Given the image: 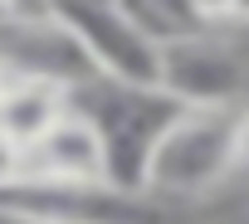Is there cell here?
<instances>
[{
	"label": "cell",
	"mask_w": 249,
	"mask_h": 224,
	"mask_svg": "<svg viewBox=\"0 0 249 224\" xmlns=\"http://www.w3.org/2000/svg\"><path fill=\"white\" fill-rule=\"evenodd\" d=\"M54 25L78 44L88 59L93 78L107 88L127 93H157L161 97V68H166V44L142 30L117 0H59Z\"/></svg>",
	"instance_id": "2"
},
{
	"label": "cell",
	"mask_w": 249,
	"mask_h": 224,
	"mask_svg": "<svg viewBox=\"0 0 249 224\" xmlns=\"http://www.w3.org/2000/svg\"><path fill=\"white\" fill-rule=\"evenodd\" d=\"M30 171H35V151L0 127V185H15V180H25Z\"/></svg>",
	"instance_id": "8"
},
{
	"label": "cell",
	"mask_w": 249,
	"mask_h": 224,
	"mask_svg": "<svg viewBox=\"0 0 249 224\" xmlns=\"http://www.w3.org/2000/svg\"><path fill=\"white\" fill-rule=\"evenodd\" d=\"M0 25H5V10H0Z\"/></svg>",
	"instance_id": "14"
},
{
	"label": "cell",
	"mask_w": 249,
	"mask_h": 224,
	"mask_svg": "<svg viewBox=\"0 0 249 224\" xmlns=\"http://www.w3.org/2000/svg\"><path fill=\"white\" fill-rule=\"evenodd\" d=\"M230 25H249V0H234V20Z\"/></svg>",
	"instance_id": "12"
},
{
	"label": "cell",
	"mask_w": 249,
	"mask_h": 224,
	"mask_svg": "<svg viewBox=\"0 0 249 224\" xmlns=\"http://www.w3.org/2000/svg\"><path fill=\"white\" fill-rule=\"evenodd\" d=\"M0 219L10 224H157L152 195L112 180H64L30 171L15 185H0Z\"/></svg>",
	"instance_id": "3"
},
{
	"label": "cell",
	"mask_w": 249,
	"mask_h": 224,
	"mask_svg": "<svg viewBox=\"0 0 249 224\" xmlns=\"http://www.w3.org/2000/svg\"><path fill=\"white\" fill-rule=\"evenodd\" d=\"M117 5L127 10L142 30H152L161 44H166V39H176V34H196V30H200L186 0H117Z\"/></svg>",
	"instance_id": "7"
},
{
	"label": "cell",
	"mask_w": 249,
	"mask_h": 224,
	"mask_svg": "<svg viewBox=\"0 0 249 224\" xmlns=\"http://www.w3.org/2000/svg\"><path fill=\"white\" fill-rule=\"evenodd\" d=\"M186 5H191L200 30H220V25L234 20V0H186Z\"/></svg>",
	"instance_id": "10"
},
{
	"label": "cell",
	"mask_w": 249,
	"mask_h": 224,
	"mask_svg": "<svg viewBox=\"0 0 249 224\" xmlns=\"http://www.w3.org/2000/svg\"><path fill=\"white\" fill-rule=\"evenodd\" d=\"M15 73H20V68H15V64L5 59V54H0V97L10 93V83H15Z\"/></svg>",
	"instance_id": "11"
},
{
	"label": "cell",
	"mask_w": 249,
	"mask_h": 224,
	"mask_svg": "<svg viewBox=\"0 0 249 224\" xmlns=\"http://www.w3.org/2000/svg\"><path fill=\"white\" fill-rule=\"evenodd\" d=\"M244 161V107H176L137 166V190L152 200H200Z\"/></svg>",
	"instance_id": "1"
},
{
	"label": "cell",
	"mask_w": 249,
	"mask_h": 224,
	"mask_svg": "<svg viewBox=\"0 0 249 224\" xmlns=\"http://www.w3.org/2000/svg\"><path fill=\"white\" fill-rule=\"evenodd\" d=\"M35 171L44 176H64V180H117V156H112V137L103 127L98 112L88 107H69L54 122V132L35 146Z\"/></svg>",
	"instance_id": "5"
},
{
	"label": "cell",
	"mask_w": 249,
	"mask_h": 224,
	"mask_svg": "<svg viewBox=\"0 0 249 224\" xmlns=\"http://www.w3.org/2000/svg\"><path fill=\"white\" fill-rule=\"evenodd\" d=\"M54 5L59 0H0L10 25H54Z\"/></svg>",
	"instance_id": "9"
},
{
	"label": "cell",
	"mask_w": 249,
	"mask_h": 224,
	"mask_svg": "<svg viewBox=\"0 0 249 224\" xmlns=\"http://www.w3.org/2000/svg\"><path fill=\"white\" fill-rule=\"evenodd\" d=\"M244 156H249V107H244Z\"/></svg>",
	"instance_id": "13"
},
{
	"label": "cell",
	"mask_w": 249,
	"mask_h": 224,
	"mask_svg": "<svg viewBox=\"0 0 249 224\" xmlns=\"http://www.w3.org/2000/svg\"><path fill=\"white\" fill-rule=\"evenodd\" d=\"M161 97L176 107H249V59L210 30L166 39Z\"/></svg>",
	"instance_id": "4"
},
{
	"label": "cell",
	"mask_w": 249,
	"mask_h": 224,
	"mask_svg": "<svg viewBox=\"0 0 249 224\" xmlns=\"http://www.w3.org/2000/svg\"><path fill=\"white\" fill-rule=\"evenodd\" d=\"M73 88L78 83H64V78H49V73H15L10 93L0 97V127L35 151L54 132V122L73 107Z\"/></svg>",
	"instance_id": "6"
}]
</instances>
